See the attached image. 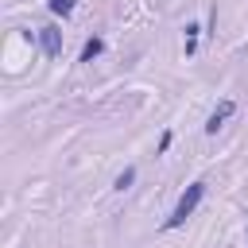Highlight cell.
<instances>
[{
	"label": "cell",
	"mask_w": 248,
	"mask_h": 248,
	"mask_svg": "<svg viewBox=\"0 0 248 248\" xmlns=\"http://www.w3.org/2000/svg\"><path fill=\"white\" fill-rule=\"evenodd\" d=\"M170 143H174V132H170V128H167V132H163V136H159V147H155V155H163V151H167V147H170Z\"/></svg>",
	"instance_id": "obj_8"
},
{
	"label": "cell",
	"mask_w": 248,
	"mask_h": 248,
	"mask_svg": "<svg viewBox=\"0 0 248 248\" xmlns=\"http://www.w3.org/2000/svg\"><path fill=\"white\" fill-rule=\"evenodd\" d=\"M198 35H202V23H194V19H190V23H186V58L198 50Z\"/></svg>",
	"instance_id": "obj_6"
},
{
	"label": "cell",
	"mask_w": 248,
	"mask_h": 248,
	"mask_svg": "<svg viewBox=\"0 0 248 248\" xmlns=\"http://www.w3.org/2000/svg\"><path fill=\"white\" fill-rule=\"evenodd\" d=\"M46 8H50L54 16H62V19L74 16V0H46Z\"/></svg>",
	"instance_id": "obj_7"
},
{
	"label": "cell",
	"mask_w": 248,
	"mask_h": 248,
	"mask_svg": "<svg viewBox=\"0 0 248 248\" xmlns=\"http://www.w3.org/2000/svg\"><path fill=\"white\" fill-rule=\"evenodd\" d=\"M202 198H205V182L198 178V182H190V186L182 190V198L174 202V209H170V217L163 221V229H178V225H186V221L194 217V209L202 205Z\"/></svg>",
	"instance_id": "obj_1"
},
{
	"label": "cell",
	"mask_w": 248,
	"mask_h": 248,
	"mask_svg": "<svg viewBox=\"0 0 248 248\" xmlns=\"http://www.w3.org/2000/svg\"><path fill=\"white\" fill-rule=\"evenodd\" d=\"M232 112H236V101H232V97H225V101H221V105H217V108H213V112L205 116V136H217V132L225 128V120H229Z\"/></svg>",
	"instance_id": "obj_3"
},
{
	"label": "cell",
	"mask_w": 248,
	"mask_h": 248,
	"mask_svg": "<svg viewBox=\"0 0 248 248\" xmlns=\"http://www.w3.org/2000/svg\"><path fill=\"white\" fill-rule=\"evenodd\" d=\"M39 46H43L46 58H58V54H62V27H58V23L39 27Z\"/></svg>",
	"instance_id": "obj_2"
},
{
	"label": "cell",
	"mask_w": 248,
	"mask_h": 248,
	"mask_svg": "<svg viewBox=\"0 0 248 248\" xmlns=\"http://www.w3.org/2000/svg\"><path fill=\"white\" fill-rule=\"evenodd\" d=\"M132 182H136V167H124V170L112 178V190H116V194H124V190H132Z\"/></svg>",
	"instance_id": "obj_5"
},
{
	"label": "cell",
	"mask_w": 248,
	"mask_h": 248,
	"mask_svg": "<svg viewBox=\"0 0 248 248\" xmlns=\"http://www.w3.org/2000/svg\"><path fill=\"white\" fill-rule=\"evenodd\" d=\"M101 54H105V39H101V35H89L85 46H81V54H78V62H93V58H101Z\"/></svg>",
	"instance_id": "obj_4"
}]
</instances>
